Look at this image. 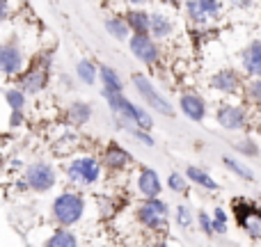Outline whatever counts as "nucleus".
Instances as JSON below:
<instances>
[{"label":"nucleus","mask_w":261,"mask_h":247,"mask_svg":"<svg viewBox=\"0 0 261 247\" xmlns=\"http://www.w3.org/2000/svg\"><path fill=\"white\" fill-rule=\"evenodd\" d=\"M239 69L245 78H261V37L250 39L239 53Z\"/></svg>","instance_id":"11"},{"label":"nucleus","mask_w":261,"mask_h":247,"mask_svg":"<svg viewBox=\"0 0 261 247\" xmlns=\"http://www.w3.org/2000/svg\"><path fill=\"white\" fill-rule=\"evenodd\" d=\"M184 12L193 25H208L213 21H220L225 14V3L222 0H186Z\"/></svg>","instance_id":"7"},{"label":"nucleus","mask_w":261,"mask_h":247,"mask_svg":"<svg viewBox=\"0 0 261 247\" xmlns=\"http://www.w3.org/2000/svg\"><path fill=\"white\" fill-rule=\"evenodd\" d=\"M101 94H103L106 103H108L110 113L115 115V119H122V122L140 126V128H147V130L153 128V117L149 115V110L126 99L124 92H101Z\"/></svg>","instance_id":"2"},{"label":"nucleus","mask_w":261,"mask_h":247,"mask_svg":"<svg viewBox=\"0 0 261 247\" xmlns=\"http://www.w3.org/2000/svg\"><path fill=\"white\" fill-rule=\"evenodd\" d=\"M188 183H190V179L186 174H179V172H172V174L167 176V188H170L174 195L188 193Z\"/></svg>","instance_id":"32"},{"label":"nucleus","mask_w":261,"mask_h":247,"mask_svg":"<svg viewBox=\"0 0 261 247\" xmlns=\"http://www.w3.org/2000/svg\"><path fill=\"white\" fill-rule=\"evenodd\" d=\"M174 225L179 227L181 231L190 229L193 225H197V213H193V208L188 204H176L174 208Z\"/></svg>","instance_id":"28"},{"label":"nucleus","mask_w":261,"mask_h":247,"mask_svg":"<svg viewBox=\"0 0 261 247\" xmlns=\"http://www.w3.org/2000/svg\"><path fill=\"white\" fill-rule=\"evenodd\" d=\"M25 124V115H23V110H12V115H9V126L12 128H18V126Z\"/></svg>","instance_id":"35"},{"label":"nucleus","mask_w":261,"mask_h":247,"mask_svg":"<svg viewBox=\"0 0 261 247\" xmlns=\"http://www.w3.org/2000/svg\"><path fill=\"white\" fill-rule=\"evenodd\" d=\"M64 174L76 188H94L103 176V160L92 153H78L64 162Z\"/></svg>","instance_id":"1"},{"label":"nucleus","mask_w":261,"mask_h":247,"mask_svg":"<svg viewBox=\"0 0 261 247\" xmlns=\"http://www.w3.org/2000/svg\"><path fill=\"white\" fill-rule=\"evenodd\" d=\"M213 231H216V236L229 234V213H227L222 206L213 208Z\"/></svg>","instance_id":"30"},{"label":"nucleus","mask_w":261,"mask_h":247,"mask_svg":"<svg viewBox=\"0 0 261 247\" xmlns=\"http://www.w3.org/2000/svg\"><path fill=\"white\" fill-rule=\"evenodd\" d=\"M245 73L234 67H222L208 78V87L222 96H239L245 90Z\"/></svg>","instance_id":"9"},{"label":"nucleus","mask_w":261,"mask_h":247,"mask_svg":"<svg viewBox=\"0 0 261 247\" xmlns=\"http://www.w3.org/2000/svg\"><path fill=\"white\" fill-rule=\"evenodd\" d=\"M259 204H261V195H259Z\"/></svg>","instance_id":"39"},{"label":"nucleus","mask_w":261,"mask_h":247,"mask_svg":"<svg viewBox=\"0 0 261 247\" xmlns=\"http://www.w3.org/2000/svg\"><path fill=\"white\" fill-rule=\"evenodd\" d=\"M156 37L151 32H133L128 39V50L138 62L156 64L161 60V46L156 44Z\"/></svg>","instance_id":"10"},{"label":"nucleus","mask_w":261,"mask_h":247,"mask_svg":"<svg viewBox=\"0 0 261 247\" xmlns=\"http://www.w3.org/2000/svg\"><path fill=\"white\" fill-rule=\"evenodd\" d=\"M135 188H138V193L142 195L144 199L147 197H161V193H163L161 174H158L153 167H140L138 176H135Z\"/></svg>","instance_id":"15"},{"label":"nucleus","mask_w":261,"mask_h":247,"mask_svg":"<svg viewBox=\"0 0 261 247\" xmlns=\"http://www.w3.org/2000/svg\"><path fill=\"white\" fill-rule=\"evenodd\" d=\"M149 32H151L158 41H165V39H170V37H174L176 21L167 12L156 9V12H151V30Z\"/></svg>","instance_id":"17"},{"label":"nucleus","mask_w":261,"mask_h":247,"mask_svg":"<svg viewBox=\"0 0 261 247\" xmlns=\"http://www.w3.org/2000/svg\"><path fill=\"white\" fill-rule=\"evenodd\" d=\"M165 5H170V7H174V9H179V7H184V3L186 0H163Z\"/></svg>","instance_id":"37"},{"label":"nucleus","mask_w":261,"mask_h":247,"mask_svg":"<svg viewBox=\"0 0 261 247\" xmlns=\"http://www.w3.org/2000/svg\"><path fill=\"white\" fill-rule=\"evenodd\" d=\"M252 105L245 101V103H239V101H222L216 108V124L220 126L227 133H243V130L250 128L252 124V113H250Z\"/></svg>","instance_id":"4"},{"label":"nucleus","mask_w":261,"mask_h":247,"mask_svg":"<svg viewBox=\"0 0 261 247\" xmlns=\"http://www.w3.org/2000/svg\"><path fill=\"white\" fill-rule=\"evenodd\" d=\"M126 3L130 5V7H144V3H147V0H126Z\"/></svg>","instance_id":"38"},{"label":"nucleus","mask_w":261,"mask_h":247,"mask_svg":"<svg viewBox=\"0 0 261 247\" xmlns=\"http://www.w3.org/2000/svg\"><path fill=\"white\" fill-rule=\"evenodd\" d=\"M25 67L23 50L16 44H0V73L3 76H18Z\"/></svg>","instance_id":"14"},{"label":"nucleus","mask_w":261,"mask_h":247,"mask_svg":"<svg viewBox=\"0 0 261 247\" xmlns=\"http://www.w3.org/2000/svg\"><path fill=\"white\" fill-rule=\"evenodd\" d=\"M227 3H229L231 9H239V12H248V9L254 7V3H257V0H227Z\"/></svg>","instance_id":"34"},{"label":"nucleus","mask_w":261,"mask_h":247,"mask_svg":"<svg viewBox=\"0 0 261 247\" xmlns=\"http://www.w3.org/2000/svg\"><path fill=\"white\" fill-rule=\"evenodd\" d=\"M231 149H234L239 156H243V158H259L261 156L259 142L254 138H250V135H243V138L234 140V142H231Z\"/></svg>","instance_id":"26"},{"label":"nucleus","mask_w":261,"mask_h":247,"mask_svg":"<svg viewBox=\"0 0 261 247\" xmlns=\"http://www.w3.org/2000/svg\"><path fill=\"white\" fill-rule=\"evenodd\" d=\"M179 110L184 113L186 119H190L195 124H202L208 117V103L197 92H184L179 96Z\"/></svg>","instance_id":"13"},{"label":"nucleus","mask_w":261,"mask_h":247,"mask_svg":"<svg viewBox=\"0 0 261 247\" xmlns=\"http://www.w3.org/2000/svg\"><path fill=\"white\" fill-rule=\"evenodd\" d=\"M25 94L28 92H23L21 87H9V90H5V101H7V105L12 110H23L28 101Z\"/></svg>","instance_id":"31"},{"label":"nucleus","mask_w":261,"mask_h":247,"mask_svg":"<svg viewBox=\"0 0 261 247\" xmlns=\"http://www.w3.org/2000/svg\"><path fill=\"white\" fill-rule=\"evenodd\" d=\"M9 0H0V23L5 21V18H9Z\"/></svg>","instance_id":"36"},{"label":"nucleus","mask_w":261,"mask_h":247,"mask_svg":"<svg viewBox=\"0 0 261 247\" xmlns=\"http://www.w3.org/2000/svg\"><path fill=\"white\" fill-rule=\"evenodd\" d=\"M103 28H106V32H108L113 39H117V41H128L130 35H133V30L128 28V23H126V18L124 16L103 18Z\"/></svg>","instance_id":"22"},{"label":"nucleus","mask_w":261,"mask_h":247,"mask_svg":"<svg viewBox=\"0 0 261 247\" xmlns=\"http://www.w3.org/2000/svg\"><path fill=\"white\" fill-rule=\"evenodd\" d=\"M130 83H133L135 92H138V96L142 99L144 105H149L151 110L165 115V117H174V115H176L174 105H172L170 101H167L165 96H163L161 92L153 87V83L149 80L147 76H142V73H133V76H130Z\"/></svg>","instance_id":"6"},{"label":"nucleus","mask_w":261,"mask_h":247,"mask_svg":"<svg viewBox=\"0 0 261 247\" xmlns=\"http://www.w3.org/2000/svg\"><path fill=\"white\" fill-rule=\"evenodd\" d=\"M239 229L248 236L250 240H261V204L245 217L243 222L239 225Z\"/></svg>","instance_id":"25"},{"label":"nucleus","mask_w":261,"mask_h":247,"mask_svg":"<svg viewBox=\"0 0 261 247\" xmlns=\"http://www.w3.org/2000/svg\"><path fill=\"white\" fill-rule=\"evenodd\" d=\"M197 229H199V234H204L206 238H216V231H213V213L197 211Z\"/></svg>","instance_id":"33"},{"label":"nucleus","mask_w":261,"mask_h":247,"mask_svg":"<svg viewBox=\"0 0 261 247\" xmlns=\"http://www.w3.org/2000/svg\"><path fill=\"white\" fill-rule=\"evenodd\" d=\"M128 28L133 32H149L151 30V12H147L144 7H130L124 12Z\"/></svg>","instance_id":"19"},{"label":"nucleus","mask_w":261,"mask_h":247,"mask_svg":"<svg viewBox=\"0 0 261 247\" xmlns=\"http://www.w3.org/2000/svg\"><path fill=\"white\" fill-rule=\"evenodd\" d=\"M135 220L149 231H165L167 220H170V206L161 197H147L135 208Z\"/></svg>","instance_id":"5"},{"label":"nucleus","mask_w":261,"mask_h":247,"mask_svg":"<svg viewBox=\"0 0 261 247\" xmlns=\"http://www.w3.org/2000/svg\"><path fill=\"white\" fill-rule=\"evenodd\" d=\"M23 176H25L32 193H39V195L50 193L58 185V170L48 160H35L30 165H25V174Z\"/></svg>","instance_id":"8"},{"label":"nucleus","mask_w":261,"mask_h":247,"mask_svg":"<svg viewBox=\"0 0 261 247\" xmlns=\"http://www.w3.org/2000/svg\"><path fill=\"white\" fill-rule=\"evenodd\" d=\"M92 119V103L87 101H73L67 108V122L76 128H83L85 124H90Z\"/></svg>","instance_id":"20"},{"label":"nucleus","mask_w":261,"mask_h":247,"mask_svg":"<svg viewBox=\"0 0 261 247\" xmlns=\"http://www.w3.org/2000/svg\"><path fill=\"white\" fill-rule=\"evenodd\" d=\"M243 96L252 108L261 110V78H248V80H245Z\"/></svg>","instance_id":"29"},{"label":"nucleus","mask_w":261,"mask_h":247,"mask_svg":"<svg viewBox=\"0 0 261 247\" xmlns=\"http://www.w3.org/2000/svg\"><path fill=\"white\" fill-rule=\"evenodd\" d=\"M186 176L190 179V183H193V185L206 190V193H218V190H220V183H218V181L213 179L206 170H202V167H197V165H188V167H186Z\"/></svg>","instance_id":"18"},{"label":"nucleus","mask_w":261,"mask_h":247,"mask_svg":"<svg viewBox=\"0 0 261 247\" xmlns=\"http://www.w3.org/2000/svg\"><path fill=\"white\" fill-rule=\"evenodd\" d=\"M18 87L28 94H41L48 87V67H44L41 62L32 64L30 69L18 73Z\"/></svg>","instance_id":"12"},{"label":"nucleus","mask_w":261,"mask_h":247,"mask_svg":"<svg viewBox=\"0 0 261 247\" xmlns=\"http://www.w3.org/2000/svg\"><path fill=\"white\" fill-rule=\"evenodd\" d=\"M76 76L83 85H94V83L99 80V67H96L92 60L83 58V60H78V64H76Z\"/></svg>","instance_id":"27"},{"label":"nucleus","mask_w":261,"mask_h":247,"mask_svg":"<svg viewBox=\"0 0 261 247\" xmlns=\"http://www.w3.org/2000/svg\"><path fill=\"white\" fill-rule=\"evenodd\" d=\"M101 160H103V167L110 172H124L130 167V162H133V156H130V151L122 147L119 142H110L108 147L103 149V156H101Z\"/></svg>","instance_id":"16"},{"label":"nucleus","mask_w":261,"mask_h":247,"mask_svg":"<svg viewBox=\"0 0 261 247\" xmlns=\"http://www.w3.org/2000/svg\"><path fill=\"white\" fill-rule=\"evenodd\" d=\"M87 202L78 190H64L50 204V217L60 227H76L85 217Z\"/></svg>","instance_id":"3"},{"label":"nucleus","mask_w":261,"mask_h":247,"mask_svg":"<svg viewBox=\"0 0 261 247\" xmlns=\"http://www.w3.org/2000/svg\"><path fill=\"white\" fill-rule=\"evenodd\" d=\"M220 160H222V165L227 167V172H231L234 176H239V179L248 181V183H252V181H254V170H252V167H250L245 160H241V158L231 156V153H225Z\"/></svg>","instance_id":"21"},{"label":"nucleus","mask_w":261,"mask_h":247,"mask_svg":"<svg viewBox=\"0 0 261 247\" xmlns=\"http://www.w3.org/2000/svg\"><path fill=\"white\" fill-rule=\"evenodd\" d=\"M46 245L50 247H76L78 245V236L71 227H60L53 231V234L46 238Z\"/></svg>","instance_id":"24"},{"label":"nucleus","mask_w":261,"mask_h":247,"mask_svg":"<svg viewBox=\"0 0 261 247\" xmlns=\"http://www.w3.org/2000/svg\"><path fill=\"white\" fill-rule=\"evenodd\" d=\"M99 80L103 85L101 92H124V80L117 73V69H113L110 64H101L99 67Z\"/></svg>","instance_id":"23"}]
</instances>
